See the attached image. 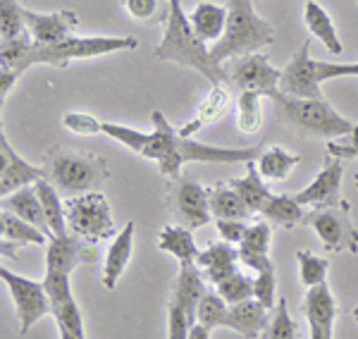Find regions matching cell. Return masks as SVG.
Masks as SVG:
<instances>
[{
	"instance_id": "3957f363",
	"label": "cell",
	"mask_w": 358,
	"mask_h": 339,
	"mask_svg": "<svg viewBox=\"0 0 358 339\" xmlns=\"http://www.w3.org/2000/svg\"><path fill=\"white\" fill-rule=\"evenodd\" d=\"M268 99H273L280 122L308 139H315V136L317 139H339V136H349L356 127L334 110L325 99H299V96L282 94L280 89Z\"/></svg>"
},
{
	"instance_id": "ba28073f",
	"label": "cell",
	"mask_w": 358,
	"mask_h": 339,
	"mask_svg": "<svg viewBox=\"0 0 358 339\" xmlns=\"http://www.w3.org/2000/svg\"><path fill=\"white\" fill-rule=\"evenodd\" d=\"M65 217L69 232L79 234V237L89 241L110 239L117 232L110 215V205H108L106 196L98 192L65 199Z\"/></svg>"
},
{
	"instance_id": "c3c4849f",
	"label": "cell",
	"mask_w": 358,
	"mask_h": 339,
	"mask_svg": "<svg viewBox=\"0 0 358 339\" xmlns=\"http://www.w3.org/2000/svg\"><path fill=\"white\" fill-rule=\"evenodd\" d=\"M210 327H206L203 323H196L192 330H189V339H208L210 337Z\"/></svg>"
},
{
	"instance_id": "bcb514c9",
	"label": "cell",
	"mask_w": 358,
	"mask_h": 339,
	"mask_svg": "<svg viewBox=\"0 0 358 339\" xmlns=\"http://www.w3.org/2000/svg\"><path fill=\"white\" fill-rule=\"evenodd\" d=\"M327 153H332V156H337V158H358V124L354 127V131H351L346 141H342V143L330 141L327 143Z\"/></svg>"
},
{
	"instance_id": "d590c367",
	"label": "cell",
	"mask_w": 358,
	"mask_h": 339,
	"mask_svg": "<svg viewBox=\"0 0 358 339\" xmlns=\"http://www.w3.org/2000/svg\"><path fill=\"white\" fill-rule=\"evenodd\" d=\"M229 303L220 296V291H206L199 303V313H196V323H203L206 327L215 330V327H224V318H227Z\"/></svg>"
},
{
	"instance_id": "f1b7e54d",
	"label": "cell",
	"mask_w": 358,
	"mask_h": 339,
	"mask_svg": "<svg viewBox=\"0 0 358 339\" xmlns=\"http://www.w3.org/2000/svg\"><path fill=\"white\" fill-rule=\"evenodd\" d=\"M246 165V177L244 180H229V184L239 192V196L244 199V203L248 205V210L256 215V212L263 210V205L270 201V189L263 184V175H258L256 165H253V160H248Z\"/></svg>"
},
{
	"instance_id": "83f0119b",
	"label": "cell",
	"mask_w": 358,
	"mask_h": 339,
	"mask_svg": "<svg viewBox=\"0 0 358 339\" xmlns=\"http://www.w3.org/2000/svg\"><path fill=\"white\" fill-rule=\"evenodd\" d=\"M303 22L308 27V31L313 34L317 41H322L330 53L339 55L342 53V41H339L337 31H334V24L330 20V15L315 3V0H306V10H303Z\"/></svg>"
},
{
	"instance_id": "5b68a950",
	"label": "cell",
	"mask_w": 358,
	"mask_h": 339,
	"mask_svg": "<svg viewBox=\"0 0 358 339\" xmlns=\"http://www.w3.org/2000/svg\"><path fill=\"white\" fill-rule=\"evenodd\" d=\"M275 27L253 13L251 0H229L227 27H224V34L210 48V57L217 65H222V60H229V57L258 53L265 45L275 43Z\"/></svg>"
},
{
	"instance_id": "484cf974",
	"label": "cell",
	"mask_w": 358,
	"mask_h": 339,
	"mask_svg": "<svg viewBox=\"0 0 358 339\" xmlns=\"http://www.w3.org/2000/svg\"><path fill=\"white\" fill-rule=\"evenodd\" d=\"M208 196H210V212L213 217H232V220H246L253 212L248 210L244 199L239 196V192L229 182H220L213 189H208Z\"/></svg>"
},
{
	"instance_id": "cb8c5ba5",
	"label": "cell",
	"mask_w": 358,
	"mask_h": 339,
	"mask_svg": "<svg viewBox=\"0 0 358 339\" xmlns=\"http://www.w3.org/2000/svg\"><path fill=\"white\" fill-rule=\"evenodd\" d=\"M189 22H192L194 34L203 43L217 41L227 27V8H220L215 3H199L189 15Z\"/></svg>"
},
{
	"instance_id": "f907efd6",
	"label": "cell",
	"mask_w": 358,
	"mask_h": 339,
	"mask_svg": "<svg viewBox=\"0 0 358 339\" xmlns=\"http://www.w3.org/2000/svg\"><path fill=\"white\" fill-rule=\"evenodd\" d=\"M356 189H358V175H356Z\"/></svg>"
},
{
	"instance_id": "7dc6e473",
	"label": "cell",
	"mask_w": 358,
	"mask_h": 339,
	"mask_svg": "<svg viewBox=\"0 0 358 339\" xmlns=\"http://www.w3.org/2000/svg\"><path fill=\"white\" fill-rule=\"evenodd\" d=\"M17 77H20V74L13 70H0V96H3V99H8V94L15 86Z\"/></svg>"
},
{
	"instance_id": "2e32d148",
	"label": "cell",
	"mask_w": 358,
	"mask_h": 339,
	"mask_svg": "<svg viewBox=\"0 0 358 339\" xmlns=\"http://www.w3.org/2000/svg\"><path fill=\"white\" fill-rule=\"evenodd\" d=\"M342 160L332 153H327L322 160V170L315 177L310 187L303 192L294 194V199L310 208H327V205H337L342 201Z\"/></svg>"
},
{
	"instance_id": "ee69618b",
	"label": "cell",
	"mask_w": 358,
	"mask_h": 339,
	"mask_svg": "<svg viewBox=\"0 0 358 339\" xmlns=\"http://www.w3.org/2000/svg\"><path fill=\"white\" fill-rule=\"evenodd\" d=\"M315 70H317V79L327 82V79H337V77H358V62H351V65H344V62H320L315 60Z\"/></svg>"
},
{
	"instance_id": "4316f807",
	"label": "cell",
	"mask_w": 358,
	"mask_h": 339,
	"mask_svg": "<svg viewBox=\"0 0 358 339\" xmlns=\"http://www.w3.org/2000/svg\"><path fill=\"white\" fill-rule=\"evenodd\" d=\"M158 249L175 256L179 266L196 263V256H199V249H196L194 237L187 225H167L158 237Z\"/></svg>"
},
{
	"instance_id": "ab89813d",
	"label": "cell",
	"mask_w": 358,
	"mask_h": 339,
	"mask_svg": "<svg viewBox=\"0 0 358 339\" xmlns=\"http://www.w3.org/2000/svg\"><path fill=\"white\" fill-rule=\"evenodd\" d=\"M263 337H268V339H296L299 337V325L292 320L287 298L277 301V313L273 315V320H270L268 330L263 332Z\"/></svg>"
},
{
	"instance_id": "44dd1931",
	"label": "cell",
	"mask_w": 358,
	"mask_h": 339,
	"mask_svg": "<svg viewBox=\"0 0 358 339\" xmlns=\"http://www.w3.org/2000/svg\"><path fill=\"white\" fill-rule=\"evenodd\" d=\"M236 258H239V249H234L229 241H215L206 251H199L196 266L206 268V280L220 284L222 280L236 273Z\"/></svg>"
},
{
	"instance_id": "d6a6232c",
	"label": "cell",
	"mask_w": 358,
	"mask_h": 339,
	"mask_svg": "<svg viewBox=\"0 0 358 339\" xmlns=\"http://www.w3.org/2000/svg\"><path fill=\"white\" fill-rule=\"evenodd\" d=\"M299 163H301V156L285 151V148H280V146H270L268 151H263L261 158H258V170H261V175L265 180L282 182L289 177V172L296 168Z\"/></svg>"
},
{
	"instance_id": "f35d334b",
	"label": "cell",
	"mask_w": 358,
	"mask_h": 339,
	"mask_svg": "<svg viewBox=\"0 0 358 339\" xmlns=\"http://www.w3.org/2000/svg\"><path fill=\"white\" fill-rule=\"evenodd\" d=\"M296 261H299V273H301L303 287H315L325 282L327 270H330V263L325 258L308 254V251H296Z\"/></svg>"
},
{
	"instance_id": "8fae6325",
	"label": "cell",
	"mask_w": 358,
	"mask_h": 339,
	"mask_svg": "<svg viewBox=\"0 0 358 339\" xmlns=\"http://www.w3.org/2000/svg\"><path fill=\"white\" fill-rule=\"evenodd\" d=\"M0 277L3 282L10 287V294L15 298V308H17V318H20V335L24 337L36 320H41L43 315H48L53 308H50V298L48 291H45L43 282H34V280L20 277V275L10 273V270L0 268Z\"/></svg>"
},
{
	"instance_id": "b9f144b4",
	"label": "cell",
	"mask_w": 358,
	"mask_h": 339,
	"mask_svg": "<svg viewBox=\"0 0 358 339\" xmlns=\"http://www.w3.org/2000/svg\"><path fill=\"white\" fill-rule=\"evenodd\" d=\"M62 124L67 129L77 131V134H98V131H103V122H98L94 115L86 113H65L62 115Z\"/></svg>"
},
{
	"instance_id": "4dcf8cb0",
	"label": "cell",
	"mask_w": 358,
	"mask_h": 339,
	"mask_svg": "<svg viewBox=\"0 0 358 339\" xmlns=\"http://www.w3.org/2000/svg\"><path fill=\"white\" fill-rule=\"evenodd\" d=\"M38 192V199L43 203V212H45V220H48L50 232L57 234V237H65L67 232V217H65V203L60 201V192L50 184L45 177H41L38 182H34Z\"/></svg>"
},
{
	"instance_id": "7402d4cb",
	"label": "cell",
	"mask_w": 358,
	"mask_h": 339,
	"mask_svg": "<svg viewBox=\"0 0 358 339\" xmlns=\"http://www.w3.org/2000/svg\"><path fill=\"white\" fill-rule=\"evenodd\" d=\"M3 210H10V212H15L17 217H22V220H27V222H31V225H36V227H41L45 234H48V239H50V227H48V220H45V212H43V203H41V199H38V192H36V187H22V189H17L15 194H10V196H3Z\"/></svg>"
},
{
	"instance_id": "f6af8a7d",
	"label": "cell",
	"mask_w": 358,
	"mask_h": 339,
	"mask_svg": "<svg viewBox=\"0 0 358 339\" xmlns=\"http://www.w3.org/2000/svg\"><path fill=\"white\" fill-rule=\"evenodd\" d=\"M215 225H217V232H220V237L224 241H229V244H239V241L244 239V232H246L244 220H232V217H217Z\"/></svg>"
},
{
	"instance_id": "8992f818",
	"label": "cell",
	"mask_w": 358,
	"mask_h": 339,
	"mask_svg": "<svg viewBox=\"0 0 358 339\" xmlns=\"http://www.w3.org/2000/svg\"><path fill=\"white\" fill-rule=\"evenodd\" d=\"M136 38L134 36H94V38H77L67 36L65 41L53 45L31 43L24 50V55L17 60L13 72L22 74L34 65H53V67H67L74 57H96L117 53V50H134Z\"/></svg>"
},
{
	"instance_id": "681fc988",
	"label": "cell",
	"mask_w": 358,
	"mask_h": 339,
	"mask_svg": "<svg viewBox=\"0 0 358 339\" xmlns=\"http://www.w3.org/2000/svg\"><path fill=\"white\" fill-rule=\"evenodd\" d=\"M354 320H358V306L354 308Z\"/></svg>"
},
{
	"instance_id": "816d5d0a",
	"label": "cell",
	"mask_w": 358,
	"mask_h": 339,
	"mask_svg": "<svg viewBox=\"0 0 358 339\" xmlns=\"http://www.w3.org/2000/svg\"><path fill=\"white\" fill-rule=\"evenodd\" d=\"M356 3H358V0H356Z\"/></svg>"
},
{
	"instance_id": "ac0fdd59",
	"label": "cell",
	"mask_w": 358,
	"mask_h": 339,
	"mask_svg": "<svg viewBox=\"0 0 358 339\" xmlns=\"http://www.w3.org/2000/svg\"><path fill=\"white\" fill-rule=\"evenodd\" d=\"M303 313L310 325V339H332L337 301H334L327 282L308 287V294L303 298Z\"/></svg>"
},
{
	"instance_id": "e0dca14e",
	"label": "cell",
	"mask_w": 358,
	"mask_h": 339,
	"mask_svg": "<svg viewBox=\"0 0 358 339\" xmlns=\"http://www.w3.org/2000/svg\"><path fill=\"white\" fill-rule=\"evenodd\" d=\"M24 15V24L31 34L34 43L41 45H53L65 41L67 36H72V31L79 27V17L72 10H60V13H50V15H41L34 13V10H22Z\"/></svg>"
},
{
	"instance_id": "d4e9b609",
	"label": "cell",
	"mask_w": 358,
	"mask_h": 339,
	"mask_svg": "<svg viewBox=\"0 0 358 339\" xmlns=\"http://www.w3.org/2000/svg\"><path fill=\"white\" fill-rule=\"evenodd\" d=\"M261 215L270 225L285 227V229H294L296 225H306V205L299 203L294 196H287V194H280V196H270L268 203L263 205Z\"/></svg>"
},
{
	"instance_id": "8d00e7d4",
	"label": "cell",
	"mask_w": 358,
	"mask_h": 339,
	"mask_svg": "<svg viewBox=\"0 0 358 339\" xmlns=\"http://www.w3.org/2000/svg\"><path fill=\"white\" fill-rule=\"evenodd\" d=\"M22 10L24 8H20L17 0H0V38L3 41H10V38H17L29 31Z\"/></svg>"
},
{
	"instance_id": "836d02e7",
	"label": "cell",
	"mask_w": 358,
	"mask_h": 339,
	"mask_svg": "<svg viewBox=\"0 0 358 339\" xmlns=\"http://www.w3.org/2000/svg\"><path fill=\"white\" fill-rule=\"evenodd\" d=\"M236 124L244 134H256L263 124V94L241 91L236 106Z\"/></svg>"
},
{
	"instance_id": "52a82bcc",
	"label": "cell",
	"mask_w": 358,
	"mask_h": 339,
	"mask_svg": "<svg viewBox=\"0 0 358 339\" xmlns=\"http://www.w3.org/2000/svg\"><path fill=\"white\" fill-rule=\"evenodd\" d=\"M206 294V280L196 263L182 266L179 270L175 287H172V296L167 303V337L170 339H187L189 330L196 325V313H199V303Z\"/></svg>"
},
{
	"instance_id": "d6986e66",
	"label": "cell",
	"mask_w": 358,
	"mask_h": 339,
	"mask_svg": "<svg viewBox=\"0 0 358 339\" xmlns=\"http://www.w3.org/2000/svg\"><path fill=\"white\" fill-rule=\"evenodd\" d=\"M0 160H3V170H0V194H3V196H10L17 189L45 177L43 168L29 165L24 158L17 156L15 148L10 146L8 136H3V134H0Z\"/></svg>"
},
{
	"instance_id": "603a6c76",
	"label": "cell",
	"mask_w": 358,
	"mask_h": 339,
	"mask_svg": "<svg viewBox=\"0 0 358 339\" xmlns=\"http://www.w3.org/2000/svg\"><path fill=\"white\" fill-rule=\"evenodd\" d=\"M131 249H134V222H127L122 232H117V237L108 249L106 263H103V284L106 289H115L120 275L124 273L127 263L131 258Z\"/></svg>"
},
{
	"instance_id": "f546056e",
	"label": "cell",
	"mask_w": 358,
	"mask_h": 339,
	"mask_svg": "<svg viewBox=\"0 0 358 339\" xmlns=\"http://www.w3.org/2000/svg\"><path fill=\"white\" fill-rule=\"evenodd\" d=\"M0 232H3L5 241H13L17 246L45 244V241H48V234H45L41 227L22 220V217H17L15 212H10V210L0 212Z\"/></svg>"
},
{
	"instance_id": "60d3db41",
	"label": "cell",
	"mask_w": 358,
	"mask_h": 339,
	"mask_svg": "<svg viewBox=\"0 0 358 339\" xmlns=\"http://www.w3.org/2000/svg\"><path fill=\"white\" fill-rule=\"evenodd\" d=\"M270 251V222L256 220L246 227L244 239L239 241V254H268Z\"/></svg>"
},
{
	"instance_id": "7a4b0ae2",
	"label": "cell",
	"mask_w": 358,
	"mask_h": 339,
	"mask_svg": "<svg viewBox=\"0 0 358 339\" xmlns=\"http://www.w3.org/2000/svg\"><path fill=\"white\" fill-rule=\"evenodd\" d=\"M155 57L158 60H172L182 67H192V70L203 74L206 79H210L213 86L229 79L227 70L210 57V48H206V43L194 34L192 22L182 10V0H170L165 36L155 48Z\"/></svg>"
},
{
	"instance_id": "ffe728a7",
	"label": "cell",
	"mask_w": 358,
	"mask_h": 339,
	"mask_svg": "<svg viewBox=\"0 0 358 339\" xmlns=\"http://www.w3.org/2000/svg\"><path fill=\"white\" fill-rule=\"evenodd\" d=\"M268 311L270 308H265L256 296L246 298V301H239V303H229L224 327L239 332V335L246 339L263 337V332L268 330V325H270Z\"/></svg>"
},
{
	"instance_id": "4fadbf2b",
	"label": "cell",
	"mask_w": 358,
	"mask_h": 339,
	"mask_svg": "<svg viewBox=\"0 0 358 339\" xmlns=\"http://www.w3.org/2000/svg\"><path fill=\"white\" fill-rule=\"evenodd\" d=\"M229 82L239 91H256L263 96H273L280 89V74L268 62V55L263 53H246L239 55L232 65L227 67Z\"/></svg>"
},
{
	"instance_id": "277c9868",
	"label": "cell",
	"mask_w": 358,
	"mask_h": 339,
	"mask_svg": "<svg viewBox=\"0 0 358 339\" xmlns=\"http://www.w3.org/2000/svg\"><path fill=\"white\" fill-rule=\"evenodd\" d=\"M45 180L60 192V196H79V194L98 192L108 180L106 160L96 153L74 151V148L55 146L48 151L43 163Z\"/></svg>"
},
{
	"instance_id": "7bdbcfd3",
	"label": "cell",
	"mask_w": 358,
	"mask_h": 339,
	"mask_svg": "<svg viewBox=\"0 0 358 339\" xmlns=\"http://www.w3.org/2000/svg\"><path fill=\"white\" fill-rule=\"evenodd\" d=\"M275 289H277L275 268H268V270H263V273H258V277H256V298L263 303L265 308L275 306Z\"/></svg>"
},
{
	"instance_id": "1f68e13d",
	"label": "cell",
	"mask_w": 358,
	"mask_h": 339,
	"mask_svg": "<svg viewBox=\"0 0 358 339\" xmlns=\"http://www.w3.org/2000/svg\"><path fill=\"white\" fill-rule=\"evenodd\" d=\"M227 106H229V91L224 89L222 84H215V86H213V91H210V96L206 99V103L199 108L196 117L187 124V127L179 129V134H182V136H194L196 131L203 129L206 124L215 122V120L224 113V108H227Z\"/></svg>"
},
{
	"instance_id": "e575fe53",
	"label": "cell",
	"mask_w": 358,
	"mask_h": 339,
	"mask_svg": "<svg viewBox=\"0 0 358 339\" xmlns=\"http://www.w3.org/2000/svg\"><path fill=\"white\" fill-rule=\"evenodd\" d=\"M122 5L141 24L167 22V15H170V0H122Z\"/></svg>"
},
{
	"instance_id": "6da1fadb",
	"label": "cell",
	"mask_w": 358,
	"mask_h": 339,
	"mask_svg": "<svg viewBox=\"0 0 358 339\" xmlns=\"http://www.w3.org/2000/svg\"><path fill=\"white\" fill-rule=\"evenodd\" d=\"M153 131L151 134H141L136 129L122 127V124L103 122V134L110 139L124 143L138 156L158 160L160 175L167 180H177L179 172L187 163H248V160L261 158L263 143L248 148H217L208 146V143L192 141L189 136H182L165 120V115L155 110L151 115Z\"/></svg>"
},
{
	"instance_id": "5bb4252c",
	"label": "cell",
	"mask_w": 358,
	"mask_h": 339,
	"mask_svg": "<svg viewBox=\"0 0 358 339\" xmlns=\"http://www.w3.org/2000/svg\"><path fill=\"white\" fill-rule=\"evenodd\" d=\"M280 91L287 96H299V99H322L315 60L310 57V41H303L301 48L292 55V60L282 70Z\"/></svg>"
},
{
	"instance_id": "74e56055",
	"label": "cell",
	"mask_w": 358,
	"mask_h": 339,
	"mask_svg": "<svg viewBox=\"0 0 358 339\" xmlns=\"http://www.w3.org/2000/svg\"><path fill=\"white\" fill-rule=\"evenodd\" d=\"M215 287L227 303H239V301H246V298L256 296V280H251L248 275H241V273L229 275L227 280H222V282Z\"/></svg>"
},
{
	"instance_id": "9c48e42d",
	"label": "cell",
	"mask_w": 358,
	"mask_h": 339,
	"mask_svg": "<svg viewBox=\"0 0 358 339\" xmlns=\"http://www.w3.org/2000/svg\"><path fill=\"white\" fill-rule=\"evenodd\" d=\"M306 225L313 227L320 237L325 251L334 254H358V229L351 222L349 201H339L337 205L313 208L306 215Z\"/></svg>"
},
{
	"instance_id": "30bf717a",
	"label": "cell",
	"mask_w": 358,
	"mask_h": 339,
	"mask_svg": "<svg viewBox=\"0 0 358 339\" xmlns=\"http://www.w3.org/2000/svg\"><path fill=\"white\" fill-rule=\"evenodd\" d=\"M167 205L179 220V225H187L189 229L203 227L213 217L208 189L201 187V182L194 175H182L170 182Z\"/></svg>"
},
{
	"instance_id": "9a60e30c",
	"label": "cell",
	"mask_w": 358,
	"mask_h": 339,
	"mask_svg": "<svg viewBox=\"0 0 358 339\" xmlns=\"http://www.w3.org/2000/svg\"><path fill=\"white\" fill-rule=\"evenodd\" d=\"M96 241H89L79 234L69 232L65 237L50 234L48 251H45V273H65L72 275V270L82 263H94L96 258Z\"/></svg>"
},
{
	"instance_id": "7c38bea8",
	"label": "cell",
	"mask_w": 358,
	"mask_h": 339,
	"mask_svg": "<svg viewBox=\"0 0 358 339\" xmlns=\"http://www.w3.org/2000/svg\"><path fill=\"white\" fill-rule=\"evenodd\" d=\"M45 291L50 298V315L60 327L62 339H84V320L79 306L69 289V275L65 273H45Z\"/></svg>"
}]
</instances>
